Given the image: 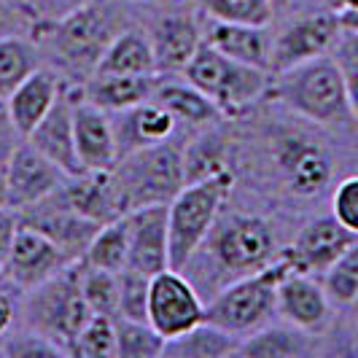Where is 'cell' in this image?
<instances>
[{
	"mask_svg": "<svg viewBox=\"0 0 358 358\" xmlns=\"http://www.w3.org/2000/svg\"><path fill=\"white\" fill-rule=\"evenodd\" d=\"M275 232L262 215L240 210H221L213 229L197 253L189 259L183 272L202 296H213L227 283L253 275L280 259Z\"/></svg>",
	"mask_w": 358,
	"mask_h": 358,
	"instance_id": "6da1fadb",
	"label": "cell"
},
{
	"mask_svg": "<svg viewBox=\"0 0 358 358\" xmlns=\"http://www.w3.org/2000/svg\"><path fill=\"white\" fill-rule=\"evenodd\" d=\"M127 22L122 8L110 0H92L71 17L52 24H33L30 36L41 54L52 59L54 71L65 76L68 87H81L94 76L110 41L124 30Z\"/></svg>",
	"mask_w": 358,
	"mask_h": 358,
	"instance_id": "7a4b0ae2",
	"label": "cell"
},
{
	"mask_svg": "<svg viewBox=\"0 0 358 358\" xmlns=\"http://www.w3.org/2000/svg\"><path fill=\"white\" fill-rule=\"evenodd\" d=\"M269 94L288 110L321 127H356L348 106V87L340 62L331 54L307 59L272 76Z\"/></svg>",
	"mask_w": 358,
	"mask_h": 358,
	"instance_id": "3957f363",
	"label": "cell"
},
{
	"mask_svg": "<svg viewBox=\"0 0 358 358\" xmlns=\"http://www.w3.org/2000/svg\"><path fill=\"white\" fill-rule=\"evenodd\" d=\"M110 178L122 215L148 205H170L186 186V145L170 138L132 151L119 159Z\"/></svg>",
	"mask_w": 358,
	"mask_h": 358,
	"instance_id": "277c9868",
	"label": "cell"
},
{
	"mask_svg": "<svg viewBox=\"0 0 358 358\" xmlns=\"http://www.w3.org/2000/svg\"><path fill=\"white\" fill-rule=\"evenodd\" d=\"M288 272L294 269L280 256L269 267L227 283L205 302V321L245 340L278 315V286Z\"/></svg>",
	"mask_w": 358,
	"mask_h": 358,
	"instance_id": "5b68a950",
	"label": "cell"
},
{
	"mask_svg": "<svg viewBox=\"0 0 358 358\" xmlns=\"http://www.w3.org/2000/svg\"><path fill=\"white\" fill-rule=\"evenodd\" d=\"M234 176L229 170L213 173L208 178L189 180L173 202L167 205L170 215V267L180 269L197 253L205 237L213 229L215 218L224 210L232 194Z\"/></svg>",
	"mask_w": 358,
	"mask_h": 358,
	"instance_id": "8992f818",
	"label": "cell"
},
{
	"mask_svg": "<svg viewBox=\"0 0 358 358\" xmlns=\"http://www.w3.org/2000/svg\"><path fill=\"white\" fill-rule=\"evenodd\" d=\"M22 310L27 329L43 334L68 353L71 342L94 315L81 291V262H73L41 286L24 291Z\"/></svg>",
	"mask_w": 358,
	"mask_h": 358,
	"instance_id": "52a82bcc",
	"label": "cell"
},
{
	"mask_svg": "<svg viewBox=\"0 0 358 358\" xmlns=\"http://www.w3.org/2000/svg\"><path fill=\"white\" fill-rule=\"evenodd\" d=\"M189 84H194L199 92H205L221 116H243L248 113L272 87V73L264 68H253L245 62L229 59L213 46L202 41L197 54L180 73Z\"/></svg>",
	"mask_w": 358,
	"mask_h": 358,
	"instance_id": "ba28073f",
	"label": "cell"
},
{
	"mask_svg": "<svg viewBox=\"0 0 358 358\" xmlns=\"http://www.w3.org/2000/svg\"><path fill=\"white\" fill-rule=\"evenodd\" d=\"M205 321V296L180 269H162L148 286V323L164 340L186 334Z\"/></svg>",
	"mask_w": 358,
	"mask_h": 358,
	"instance_id": "9c48e42d",
	"label": "cell"
},
{
	"mask_svg": "<svg viewBox=\"0 0 358 358\" xmlns=\"http://www.w3.org/2000/svg\"><path fill=\"white\" fill-rule=\"evenodd\" d=\"M340 33V17L331 8H315L310 14L291 19L278 36H272L269 73L275 76L288 68H296L307 59L331 54Z\"/></svg>",
	"mask_w": 358,
	"mask_h": 358,
	"instance_id": "30bf717a",
	"label": "cell"
},
{
	"mask_svg": "<svg viewBox=\"0 0 358 358\" xmlns=\"http://www.w3.org/2000/svg\"><path fill=\"white\" fill-rule=\"evenodd\" d=\"M17 215L19 224L33 227L41 234H46L54 245H59L62 251L71 256L73 262L84 259L92 237L103 227V224L92 221L87 215H81L78 210H73L71 205L62 199L59 189L54 194H49L46 199L36 202V205H30L24 210H17Z\"/></svg>",
	"mask_w": 358,
	"mask_h": 358,
	"instance_id": "8fae6325",
	"label": "cell"
},
{
	"mask_svg": "<svg viewBox=\"0 0 358 358\" xmlns=\"http://www.w3.org/2000/svg\"><path fill=\"white\" fill-rule=\"evenodd\" d=\"M68 264H73V259L59 245H54L46 234L19 224L17 237L11 243V251L6 256L0 272L19 291H30L41 286L43 280H49L52 275L62 272Z\"/></svg>",
	"mask_w": 358,
	"mask_h": 358,
	"instance_id": "7c38bea8",
	"label": "cell"
},
{
	"mask_svg": "<svg viewBox=\"0 0 358 358\" xmlns=\"http://www.w3.org/2000/svg\"><path fill=\"white\" fill-rule=\"evenodd\" d=\"M356 240L358 234L342 227L334 215H321V218H313L307 227H302L296 240L288 248H283L280 256L291 264L294 272H307V275L323 278V272Z\"/></svg>",
	"mask_w": 358,
	"mask_h": 358,
	"instance_id": "4fadbf2b",
	"label": "cell"
},
{
	"mask_svg": "<svg viewBox=\"0 0 358 358\" xmlns=\"http://www.w3.org/2000/svg\"><path fill=\"white\" fill-rule=\"evenodd\" d=\"M6 180H8V208L24 210L54 194L68 180V173L57 167L52 159H46L33 143L22 141L14 148L11 159L6 162Z\"/></svg>",
	"mask_w": 358,
	"mask_h": 358,
	"instance_id": "5bb4252c",
	"label": "cell"
},
{
	"mask_svg": "<svg viewBox=\"0 0 358 358\" xmlns=\"http://www.w3.org/2000/svg\"><path fill=\"white\" fill-rule=\"evenodd\" d=\"M148 38L159 76H180L202 46V24L189 8H170L154 17Z\"/></svg>",
	"mask_w": 358,
	"mask_h": 358,
	"instance_id": "9a60e30c",
	"label": "cell"
},
{
	"mask_svg": "<svg viewBox=\"0 0 358 358\" xmlns=\"http://www.w3.org/2000/svg\"><path fill=\"white\" fill-rule=\"evenodd\" d=\"M278 170L296 197H315L329 186L334 162L329 151L305 135H286L275 148Z\"/></svg>",
	"mask_w": 358,
	"mask_h": 358,
	"instance_id": "2e32d148",
	"label": "cell"
},
{
	"mask_svg": "<svg viewBox=\"0 0 358 358\" xmlns=\"http://www.w3.org/2000/svg\"><path fill=\"white\" fill-rule=\"evenodd\" d=\"M73 92V132H76V151L84 170H106L110 173L119 164L116 138L110 113L100 106L90 103L81 87H71Z\"/></svg>",
	"mask_w": 358,
	"mask_h": 358,
	"instance_id": "e0dca14e",
	"label": "cell"
},
{
	"mask_svg": "<svg viewBox=\"0 0 358 358\" xmlns=\"http://www.w3.org/2000/svg\"><path fill=\"white\" fill-rule=\"evenodd\" d=\"M129 227V262L127 267L154 278L170 269V215L167 205H148L124 213Z\"/></svg>",
	"mask_w": 358,
	"mask_h": 358,
	"instance_id": "ac0fdd59",
	"label": "cell"
},
{
	"mask_svg": "<svg viewBox=\"0 0 358 358\" xmlns=\"http://www.w3.org/2000/svg\"><path fill=\"white\" fill-rule=\"evenodd\" d=\"M278 315L302 331L318 334L331 321V299L315 275L288 272L278 286Z\"/></svg>",
	"mask_w": 358,
	"mask_h": 358,
	"instance_id": "d6986e66",
	"label": "cell"
},
{
	"mask_svg": "<svg viewBox=\"0 0 358 358\" xmlns=\"http://www.w3.org/2000/svg\"><path fill=\"white\" fill-rule=\"evenodd\" d=\"M110 124H113L116 151H119V159H122L132 151L170 141L178 129V119L151 97L141 106L110 113Z\"/></svg>",
	"mask_w": 358,
	"mask_h": 358,
	"instance_id": "ffe728a7",
	"label": "cell"
},
{
	"mask_svg": "<svg viewBox=\"0 0 358 358\" xmlns=\"http://www.w3.org/2000/svg\"><path fill=\"white\" fill-rule=\"evenodd\" d=\"M27 143H33L57 167H62L68 176L84 173L78 151H76V132H73V92L65 87L59 94V100L52 106V110L41 119V124L24 138Z\"/></svg>",
	"mask_w": 358,
	"mask_h": 358,
	"instance_id": "44dd1931",
	"label": "cell"
},
{
	"mask_svg": "<svg viewBox=\"0 0 358 358\" xmlns=\"http://www.w3.org/2000/svg\"><path fill=\"white\" fill-rule=\"evenodd\" d=\"M65 87L68 84L62 81V76L57 71L38 68L6 97L8 116H11V122H14V127L19 129L22 138H27L41 124V119L52 110V106L59 100V94L65 92Z\"/></svg>",
	"mask_w": 358,
	"mask_h": 358,
	"instance_id": "7402d4cb",
	"label": "cell"
},
{
	"mask_svg": "<svg viewBox=\"0 0 358 358\" xmlns=\"http://www.w3.org/2000/svg\"><path fill=\"white\" fill-rule=\"evenodd\" d=\"M202 41L229 59L269 71V54H272L269 24H240V22L208 19V27L202 30Z\"/></svg>",
	"mask_w": 358,
	"mask_h": 358,
	"instance_id": "603a6c76",
	"label": "cell"
},
{
	"mask_svg": "<svg viewBox=\"0 0 358 358\" xmlns=\"http://www.w3.org/2000/svg\"><path fill=\"white\" fill-rule=\"evenodd\" d=\"M159 73H143V76H132V73H94L81 84V94L100 106L108 113L127 110L132 106H141L145 100L154 97V92L159 87Z\"/></svg>",
	"mask_w": 358,
	"mask_h": 358,
	"instance_id": "cb8c5ba5",
	"label": "cell"
},
{
	"mask_svg": "<svg viewBox=\"0 0 358 358\" xmlns=\"http://www.w3.org/2000/svg\"><path fill=\"white\" fill-rule=\"evenodd\" d=\"M110 173L84 170L78 176H68V180L59 186V194L73 210H78L81 215H87L97 224H108V221L122 215L119 205H116V192H113Z\"/></svg>",
	"mask_w": 358,
	"mask_h": 358,
	"instance_id": "d4e9b609",
	"label": "cell"
},
{
	"mask_svg": "<svg viewBox=\"0 0 358 358\" xmlns=\"http://www.w3.org/2000/svg\"><path fill=\"white\" fill-rule=\"evenodd\" d=\"M154 100L167 108L178 124L186 127H213L221 119V110L215 103L199 92L194 84H189L186 78H176V76H162L159 87L154 92Z\"/></svg>",
	"mask_w": 358,
	"mask_h": 358,
	"instance_id": "484cf974",
	"label": "cell"
},
{
	"mask_svg": "<svg viewBox=\"0 0 358 358\" xmlns=\"http://www.w3.org/2000/svg\"><path fill=\"white\" fill-rule=\"evenodd\" d=\"M313 353V337L291 323H267L240 342L237 356L245 358H299Z\"/></svg>",
	"mask_w": 358,
	"mask_h": 358,
	"instance_id": "4316f807",
	"label": "cell"
},
{
	"mask_svg": "<svg viewBox=\"0 0 358 358\" xmlns=\"http://www.w3.org/2000/svg\"><path fill=\"white\" fill-rule=\"evenodd\" d=\"M94 73H132V76L157 73V57H154L148 30L127 24L124 30L110 41V46L103 54Z\"/></svg>",
	"mask_w": 358,
	"mask_h": 358,
	"instance_id": "83f0119b",
	"label": "cell"
},
{
	"mask_svg": "<svg viewBox=\"0 0 358 358\" xmlns=\"http://www.w3.org/2000/svg\"><path fill=\"white\" fill-rule=\"evenodd\" d=\"M243 337L215 326V323L202 321L199 326L189 329L186 334H178L164 342V356L170 358H224L237 356Z\"/></svg>",
	"mask_w": 358,
	"mask_h": 358,
	"instance_id": "f1b7e54d",
	"label": "cell"
},
{
	"mask_svg": "<svg viewBox=\"0 0 358 358\" xmlns=\"http://www.w3.org/2000/svg\"><path fill=\"white\" fill-rule=\"evenodd\" d=\"M41 49L33 36L0 38V100H6L19 84L41 68Z\"/></svg>",
	"mask_w": 358,
	"mask_h": 358,
	"instance_id": "f546056e",
	"label": "cell"
},
{
	"mask_svg": "<svg viewBox=\"0 0 358 358\" xmlns=\"http://www.w3.org/2000/svg\"><path fill=\"white\" fill-rule=\"evenodd\" d=\"M81 262L97 269H110V272H122L127 267V262H129V227H127L124 215L108 221L97 229Z\"/></svg>",
	"mask_w": 358,
	"mask_h": 358,
	"instance_id": "4dcf8cb0",
	"label": "cell"
},
{
	"mask_svg": "<svg viewBox=\"0 0 358 358\" xmlns=\"http://www.w3.org/2000/svg\"><path fill=\"white\" fill-rule=\"evenodd\" d=\"M164 342L148 321L116 318V358H159L164 356Z\"/></svg>",
	"mask_w": 358,
	"mask_h": 358,
	"instance_id": "1f68e13d",
	"label": "cell"
},
{
	"mask_svg": "<svg viewBox=\"0 0 358 358\" xmlns=\"http://www.w3.org/2000/svg\"><path fill=\"white\" fill-rule=\"evenodd\" d=\"M81 291L94 315L119 318V272L90 267L81 262Z\"/></svg>",
	"mask_w": 358,
	"mask_h": 358,
	"instance_id": "d6a6232c",
	"label": "cell"
},
{
	"mask_svg": "<svg viewBox=\"0 0 358 358\" xmlns=\"http://www.w3.org/2000/svg\"><path fill=\"white\" fill-rule=\"evenodd\" d=\"M208 19L240 24H272L275 8L269 0H192Z\"/></svg>",
	"mask_w": 358,
	"mask_h": 358,
	"instance_id": "836d02e7",
	"label": "cell"
},
{
	"mask_svg": "<svg viewBox=\"0 0 358 358\" xmlns=\"http://www.w3.org/2000/svg\"><path fill=\"white\" fill-rule=\"evenodd\" d=\"M68 356L73 358H116V318L92 315L87 326L71 342Z\"/></svg>",
	"mask_w": 358,
	"mask_h": 358,
	"instance_id": "e575fe53",
	"label": "cell"
},
{
	"mask_svg": "<svg viewBox=\"0 0 358 358\" xmlns=\"http://www.w3.org/2000/svg\"><path fill=\"white\" fill-rule=\"evenodd\" d=\"M323 288L331 305L350 307L358 296V240L323 272Z\"/></svg>",
	"mask_w": 358,
	"mask_h": 358,
	"instance_id": "d590c367",
	"label": "cell"
},
{
	"mask_svg": "<svg viewBox=\"0 0 358 358\" xmlns=\"http://www.w3.org/2000/svg\"><path fill=\"white\" fill-rule=\"evenodd\" d=\"M148 286L151 278L132 267L119 272V315L132 321H148Z\"/></svg>",
	"mask_w": 358,
	"mask_h": 358,
	"instance_id": "8d00e7d4",
	"label": "cell"
},
{
	"mask_svg": "<svg viewBox=\"0 0 358 358\" xmlns=\"http://www.w3.org/2000/svg\"><path fill=\"white\" fill-rule=\"evenodd\" d=\"M3 353L11 358H41V356H68L59 345H54L52 340H46L43 334H38L33 329L8 337V342L3 345Z\"/></svg>",
	"mask_w": 358,
	"mask_h": 358,
	"instance_id": "74e56055",
	"label": "cell"
},
{
	"mask_svg": "<svg viewBox=\"0 0 358 358\" xmlns=\"http://www.w3.org/2000/svg\"><path fill=\"white\" fill-rule=\"evenodd\" d=\"M331 215L348 227L353 234H358V176L345 178L331 194Z\"/></svg>",
	"mask_w": 358,
	"mask_h": 358,
	"instance_id": "f35d334b",
	"label": "cell"
},
{
	"mask_svg": "<svg viewBox=\"0 0 358 358\" xmlns=\"http://www.w3.org/2000/svg\"><path fill=\"white\" fill-rule=\"evenodd\" d=\"M33 24H52L59 19L71 17L73 11L84 8L92 0H22Z\"/></svg>",
	"mask_w": 358,
	"mask_h": 358,
	"instance_id": "ab89813d",
	"label": "cell"
},
{
	"mask_svg": "<svg viewBox=\"0 0 358 358\" xmlns=\"http://www.w3.org/2000/svg\"><path fill=\"white\" fill-rule=\"evenodd\" d=\"M33 19L22 0H0V38L30 36Z\"/></svg>",
	"mask_w": 358,
	"mask_h": 358,
	"instance_id": "60d3db41",
	"label": "cell"
},
{
	"mask_svg": "<svg viewBox=\"0 0 358 358\" xmlns=\"http://www.w3.org/2000/svg\"><path fill=\"white\" fill-rule=\"evenodd\" d=\"M22 141H24V138L19 135V129L14 127V122H11L6 100H0V167H6V162L11 159L14 148H17Z\"/></svg>",
	"mask_w": 358,
	"mask_h": 358,
	"instance_id": "b9f144b4",
	"label": "cell"
},
{
	"mask_svg": "<svg viewBox=\"0 0 358 358\" xmlns=\"http://www.w3.org/2000/svg\"><path fill=\"white\" fill-rule=\"evenodd\" d=\"M19 229V215L14 208H0V267L6 262V256L11 251V243L17 237Z\"/></svg>",
	"mask_w": 358,
	"mask_h": 358,
	"instance_id": "7bdbcfd3",
	"label": "cell"
},
{
	"mask_svg": "<svg viewBox=\"0 0 358 358\" xmlns=\"http://www.w3.org/2000/svg\"><path fill=\"white\" fill-rule=\"evenodd\" d=\"M345 73V87H348V106H350V116L358 132V65L353 68H342Z\"/></svg>",
	"mask_w": 358,
	"mask_h": 358,
	"instance_id": "ee69618b",
	"label": "cell"
},
{
	"mask_svg": "<svg viewBox=\"0 0 358 358\" xmlns=\"http://www.w3.org/2000/svg\"><path fill=\"white\" fill-rule=\"evenodd\" d=\"M11 323H14V302H11V296L0 288V337H6V331L11 329Z\"/></svg>",
	"mask_w": 358,
	"mask_h": 358,
	"instance_id": "f6af8a7d",
	"label": "cell"
},
{
	"mask_svg": "<svg viewBox=\"0 0 358 358\" xmlns=\"http://www.w3.org/2000/svg\"><path fill=\"white\" fill-rule=\"evenodd\" d=\"M337 17L342 30H358V8H340Z\"/></svg>",
	"mask_w": 358,
	"mask_h": 358,
	"instance_id": "bcb514c9",
	"label": "cell"
},
{
	"mask_svg": "<svg viewBox=\"0 0 358 358\" xmlns=\"http://www.w3.org/2000/svg\"><path fill=\"white\" fill-rule=\"evenodd\" d=\"M272 3V8H275V17H280V14H288L299 0H269Z\"/></svg>",
	"mask_w": 358,
	"mask_h": 358,
	"instance_id": "7dc6e473",
	"label": "cell"
},
{
	"mask_svg": "<svg viewBox=\"0 0 358 358\" xmlns=\"http://www.w3.org/2000/svg\"><path fill=\"white\" fill-rule=\"evenodd\" d=\"M0 208H8V180H6V167H0Z\"/></svg>",
	"mask_w": 358,
	"mask_h": 358,
	"instance_id": "c3c4849f",
	"label": "cell"
},
{
	"mask_svg": "<svg viewBox=\"0 0 358 358\" xmlns=\"http://www.w3.org/2000/svg\"><path fill=\"white\" fill-rule=\"evenodd\" d=\"M315 3H318L321 8H331V11H337V8H340L342 0H315Z\"/></svg>",
	"mask_w": 358,
	"mask_h": 358,
	"instance_id": "681fc988",
	"label": "cell"
},
{
	"mask_svg": "<svg viewBox=\"0 0 358 358\" xmlns=\"http://www.w3.org/2000/svg\"><path fill=\"white\" fill-rule=\"evenodd\" d=\"M340 8H358V0H342ZM340 8H337V11H340Z\"/></svg>",
	"mask_w": 358,
	"mask_h": 358,
	"instance_id": "f907efd6",
	"label": "cell"
},
{
	"mask_svg": "<svg viewBox=\"0 0 358 358\" xmlns=\"http://www.w3.org/2000/svg\"><path fill=\"white\" fill-rule=\"evenodd\" d=\"M350 307H353V318H356V321H358V296H356V302H353V305H350Z\"/></svg>",
	"mask_w": 358,
	"mask_h": 358,
	"instance_id": "816d5d0a",
	"label": "cell"
},
{
	"mask_svg": "<svg viewBox=\"0 0 358 358\" xmlns=\"http://www.w3.org/2000/svg\"><path fill=\"white\" fill-rule=\"evenodd\" d=\"M0 275H3V272H0Z\"/></svg>",
	"mask_w": 358,
	"mask_h": 358,
	"instance_id": "f5cc1de1",
	"label": "cell"
},
{
	"mask_svg": "<svg viewBox=\"0 0 358 358\" xmlns=\"http://www.w3.org/2000/svg\"><path fill=\"white\" fill-rule=\"evenodd\" d=\"M132 3H135V0H132Z\"/></svg>",
	"mask_w": 358,
	"mask_h": 358,
	"instance_id": "db71d44e",
	"label": "cell"
}]
</instances>
